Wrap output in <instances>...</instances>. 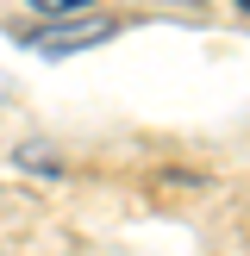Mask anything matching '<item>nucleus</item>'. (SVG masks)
I'll list each match as a JSON object with an SVG mask.
<instances>
[{
  "label": "nucleus",
  "instance_id": "2",
  "mask_svg": "<svg viewBox=\"0 0 250 256\" xmlns=\"http://www.w3.org/2000/svg\"><path fill=\"white\" fill-rule=\"evenodd\" d=\"M75 6H94V0H32V12H44V19H62Z\"/></svg>",
  "mask_w": 250,
  "mask_h": 256
},
{
  "label": "nucleus",
  "instance_id": "5",
  "mask_svg": "<svg viewBox=\"0 0 250 256\" xmlns=\"http://www.w3.org/2000/svg\"><path fill=\"white\" fill-rule=\"evenodd\" d=\"M238 6H244V12H250V0H238Z\"/></svg>",
  "mask_w": 250,
  "mask_h": 256
},
{
  "label": "nucleus",
  "instance_id": "3",
  "mask_svg": "<svg viewBox=\"0 0 250 256\" xmlns=\"http://www.w3.org/2000/svg\"><path fill=\"white\" fill-rule=\"evenodd\" d=\"M6 94H12V75H0V100H6Z\"/></svg>",
  "mask_w": 250,
  "mask_h": 256
},
{
  "label": "nucleus",
  "instance_id": "1",
  "mask_svg": "<svg viewBox=\"0 0 250 256\" xmlns=\"http://www.w3.org/2000/svg\"><path fill=\"white\" fill-rule=\"evenodd\" d=\"M112 32H119V19H75V12H62V19L32 25V32L19 25V44H25V50H38V56H69V50L106 44Z\"/></svg>",
  "mask_w": 250,
  "mask_h": 256
},
{
  "label": "nucleus",
  "instance_id": "4",
  "mask_svg": "<svg viewBox=\"0 0 250 256\" xmlns=\"http://www.w3.org/2000/svg\"><path fill=\"white\" fill-rule=\"evenodd\" d=\"M169 6H206V0H169Z\"/></svg>",
  "mask_w": 250,
  "mask_h": 256
}]
</instances>
